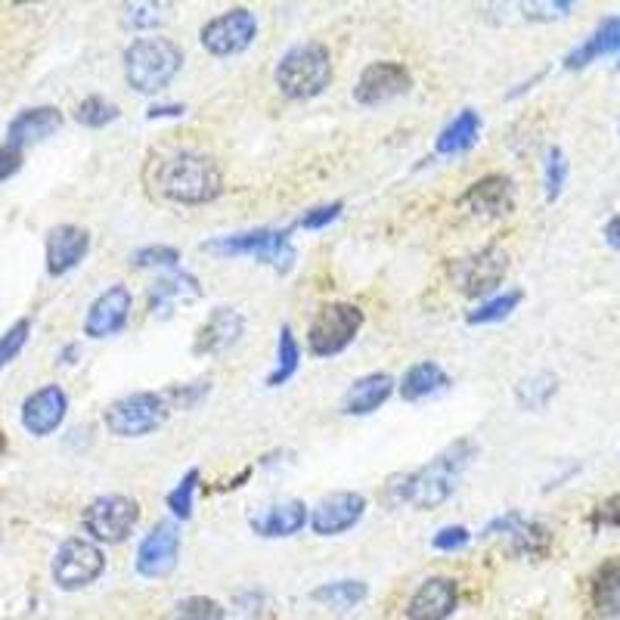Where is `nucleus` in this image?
<instances>
[{"label":"nucleus","instance_id":"1","mask_svg":"<svg viewBox=\"0 0 620 620\" xmlns=\"http://www.w3.org/2000/svg\"><path fill=\"white\" fill-rule=\"evenodd\" d=\"M478 447L460 438L453 441L447 450H441L429 465H422L419 472H407V475H395L385 484V502L388 506H403L413 502L419 509H434L447 500L456 487V478L463 475V468L475 460Z\"/></svg>","mask_w":620,"mask_h":620},{"label":"nucleus","instance_id":"2","mask_svg":"<svg viewBox=\"0 0 620 620\" xmlns=\"http://www.w3.org/2000/svg\"><path fill=\"white\" fill-rule=\"evenodd\" d=\"M155 190L165 199L180 202V206H202L218 199L224 190V174L214 158L192 150L168 155L155 168Z\"/></svg>","mask_w":620,"mask_h":620},{"label":"nucleus","instance_id":"3","mask_svg":"<svg viewBox=\"0 0 620 620\" xmlns=\"http://www.w3.org/2000/svg\"><path fill=\"white\" fill-rule=\"evenodd\" d=\"M184 66V53L171 37H140L124 51L128 85L140 93H158L171 85Z\"/></svg>","mask_w":620,"mask_h":620},{"label":"nucleus","instance_id":"4","mask_svg":"<svg viewBox=\"0 0 620 620\" xmlns=\"http://www.w3.org/2000/svg\"><path fill=\"white\" fill-rule=\"evenodd\" d=\"M274 78L289 100L320 97L332 81V56L323 44H298L279 59Z\"/></svg>","mask_w":620,"mask_h":620},{"label":"nucleus","instance_id":"5","mask_svg":"<svg viewBox=\"0 0 620 620\" xmlns=\"http://www.w3.org/2000/svg\"><path fill=\"white\" fill-rule=\"evenodd\" d=\"M206 252L218 255V258H255L270 264L274 270L286 274L292 270L295 264V248L289 240V230H245V233H233V236H221L202 245Z\"/></svg>","mask_w":620,"mask_h":620},{"label":"nucleus","instance_id":"6","mask_svg":"<svg viewBox=\"0 0 620 620\" xmlns=\"http://www.w3.org/2000/svg\"><path fill=\"white\" fill-rule=\"evenodd\" d=\"M171 416V403L165 395L155 391H134L119 397L106 407L103 422L115 438H143L158 431Z\"/></svg>","mask_w":620,"mask_h":620},{"label":"nucleus","instance_id":"7","mask_svg":"<svg viewBox=\"0 0 620 620\" xmlns=\"http://www.w3.org/2000/svg\"><path fill=\"white\" fill-rule=\"evenodd\" d=\"M363 326V310L347 301H332L317 310L308 329V351L313 357H335L342 354Z\"/></svg>","mask_w":620,"mask_h":620},{"label":"nucleus","instance_id":"8","mask_svg":"<svg viewBox=\"0 0 620 620\" xmlns=\"http://www.w3.org/2000/svg\"><path fill=\"white\" fill-rule=\"evenodd\" d=\"M81 521H85L87 534L97 543H124L137 528L140 506L137 500H131L124 494H106V497L87 502Z\"/></svg>","mask_w":620,"mask_h":620},{"label":"nucleus","instance_id":"9","mask_svg":"<svg viewBox=\"0 0 620 620\" xmlns=\"http://www.w3.org/2000/svg\"><path fill=\"white\" fill-rule=\"evenodd\" d=\"M106 571L103 550L85 540V536H71L66 540L56 555H53V580L59 589H85Z\"/></svg>","mask_w":620,"mask_h":620},{"label":"nucleus","instance_id":"10","mask_svg":"<svg viewBox=\"0 0 620 620\" xmlns=\"http://www.w3.org/2000/svg\"><path fill=\"white\" fill-rule=\"evenodd\" d=\"M258 35V19L252 10L236 7V10H226L221 16L208 19L202 25V47L214 56H233L252 47V41Z\"/></svg>","mask_w":620,"mask_h":620},{"label":"nucleus","instance_id":"11","mask_svg":"<svg viewBox=\"0 0 620 620\" xmlns=\"http://www.w3.org/2000/svg\"><path fill=\"white\" fill-rule=\"evenodd\" d=\"M410 87H413V75L403 63L381 59L363 69L361 81L354 87V100L361 106H381L395 97H403Z\"/></svg>","mask_w":620,"mask_h":620},{"label":"nucleus","instance_id":"12","mask_svg":"<svg viewBox=\"0 0 620 620\" xmlns=\"http://www.w3.org/2000/svg\"><path fill=\"white\" fill-rule=\"evenodd\" d=\"M366 512V497L354 494V490H339V494H329L323 500L313 506L310 512V528L313 534L320 536H339L351 531Z\"/></svg>","mask_w":620,"mask_h":620},{"label":"nucleus","instance_id":"13","mask_svg":"<svg viewBox=\"0 0 620 620\" xmlns=\"http://www.w3.org/2000/svg\"><path fill=\"white\" fill-rule=\"evenodd\" d=\"M177 552H180V531L174 528L171 521H162L140 543L137 571L150 580L168 577L177 568Z\"/></svg>","mask_w":620,"mask_h":620},{"label":"nucleus","instance_id":"14","mask_svg":"<svg viewBox=\"0 0 620 620\" xmlns=\"http://www.w3.org/2000/svg\"><path fill=\"white\" fill-rule=\"evenodd\" d=\"M131 305H134V298H131V289L128 286H109L93 305L87 310L85 317V335L90 339H109V335H115L121 329L128 326V320H131Z\"/></svg>","mask_w":620,"mask_h":620},{"label":"nucleus","instance_id":"15","mask_svg":"<svg viewBox=\"0 0 620 620\" xmlns=\"http://www.w3.org/2000/svg\"><path fill=\"white\" fill-rule=\"evenodd\" d=\"M66 410H69V397L59 385H44L37 388L35 395L25 397L22 403V425L29 434L35 438H47L51 431H56L66 419Z\"/></svg>","mask_w":620,"mask_h":620},{"label":"nucleus","instance_id":"16","mask_svg":"<svg viewBox=\"0 0 620 620\" xmlns=\"http://www.w3.org/2000/svg\"><path fill=\"white\" fill-rule=\"evenodd\" d=\"M245 332V320L236 308H214L211 317L199 326L196 332V342H192V354L199 357H214V354H224L230 347L236 345Z\"/></svg>","mask_w":620,"mask_h":620},{"label":"nucleus","instance_id":"17","mask_svg":"<svg viewBox=\"0 0 620 620\" xmlns=\"http://www.w3.org/2000/svg\"><path fill=\"white\" fill-rule=\"evenodd\" d=\"M463 206L481 218H506L516 208V187L506 174H487L478 184L468 187Z\"/></svg>","mask_w":620,"mask_h":620},{"label":"nucleus","instance_id":"18","mask_svg":"<svg viewBox=\"0 0 620 620\" xmlns=\"http://www.w3.org/2000/svg\"><path fill=\"white\" fill-rule=\"evenodd\" d=\"M90 248V233L85 226L59 224L47 233V274L63 276L85 261Z\"/></svg>","mask_w":620,"mask_h":620},{"label":"nucleus","instance_id":"19","mask_svg":"<svg viewBox=\"0 0 620 620\" xmlns=\"http://www.w3.org/2000/svg\"><path fill=\"white\" fill-rule=\"evenodd\" d=\"M456 584L450 577H431L413 593L407 605V620H447L456 611Z\"/></svg>","mask_w":620,"mask_h":620},{"label":"nucleus","instance_id":"20","mask_svg":"<svg viewBox=\"0 0 620 620\" xmlns=\"http://www.w3.org/2000/svg\"><path fill=\"white\" fill-rule=\"evenodd\" d=\"M59 128H63V112L56 106H35V109L19 112L16 119L10 121L7 143L16 146V150H25V146H35L41 140L56 134Z\"/></svg>","mask_w":620,"mask_h":620},{"label":"nucleus","instance_id":"21","mask_svg":"<svg viewBox=\"0 0 620 620\" xmlns=\"http://www.w3.org/2000/svg\"><path fill=\"white\" fill-rule=\"evenodd\" d=\"M506 252L497 245H487L475 258H468L460 270V283H463L465 295H487L494 292L506 276Z\"/></svg>","mask_w":620,"mask_h":620},{"label":"nucleus","instance_id":"22","mask_svg":"<svg viewBox=\"0 0 620 620\" xmlns=\"http://www.w3.org/2000/svg\"><path fill=\"white\" fill-rule=\"evenodd\" d=\"M308 524V506L301 500H283L267 506L261 516L252 518V531L267 540L276 536H292Z\"/></svg>","mask_w":620,"mask_h":620},{"label":"nucleus","instance_id":"23","mask_svg":"<svg viewBox=\"0 0 620 620\" xmlns=\"http://www.w3.org/2000/svg\"><path fill=\"white\" fill-rule=\"evenodd\" d=\"M395 391V379L388 373H369L361 376L342 397V413L347 416H369L379 410L381 403Z\"/></svg>","mask_w":620,"mask_h":620},{"label":"nucleus","instance_id":"24","mask_svg":"<svg viewBox=\"0 0 620 620\" xmlns=\"http://www.w3.org/2000/svg\"><path fill=\"white\" fill-rule=\"evenodd\" d=\"M615 51H620V16H608L596 25V32L586 37L580 47H574L565 56V69H586L599 56H608Z\"/></svg>","mask_w":620,"mask_h":620},{"label":"nucleus","instance_id":"25","mask_svg":"<svg viewBox=\"0 0 620 620\" xmlns=\"http://www.w3.org/2000/svg\"><path fill=\"white\" fill-rule=\"evenodd\" d=\"M202 295V286L192 274H174L158 279L153 289H150V310L158 317H168L177 305L184 301H196Z\"/></svg>","mask_w":620,"mask_h":620},{"label":"nucleus","instance_id":"26","mask_svg":"<svg viewBox=\"0 0 620 620\" xmlns=\"http://www.w3.org/2000/svg\"><path fill=\"white\" fill-rule=\"evenodd\" d=\"M447 385H450L447 373H444L438 363L422 361L407 369V376L400 381V397L410 400V403H416V400H425V397L444 391Z\"/></svg>","mask_w":620,"mask_h":620},{"label":"nucleus","instance_id":"27","mask_svg":"<svg viewBox=\"0 0 620 620\" xmlns=\"http://www.w3.org/2000/svg\"><path fill=\"white\" fill-rule=\"evenodd\" d=\"M478 134H481V119H478V112H475V109H463V112L438 134V143H434V146H438V153L441 155H460L478 143Z\"/></svg>","mask_w":620,"mask_h":620},{"label":"nucleus","instance_id":"28","mask_svg":"<svg viewBox=\"0 0 620 620\" xmlns=\"http://www.w3.org/2000/svg\"><path fill=\"white\" fill-rule=\"evenodd\" d=\"M593 608L602 618L620 615V562H605L593 577Z\"/></svg>","mask_w":620,"mask_h":620},{"label":"nucleus","instance_id":"29","mask_svg":"<svg viewBox=\"0 0 620 620\" xmlns=\"http://www.w3.org/2000/svg\"><path fill=\"white\" fill-rule=\"evenodd\" d=\"M298 366H301V347L295 342L292 329L283 326L279 329V342H276V369L267 376V385L270 388L286 385L298 373Z\"/></svg>","mask_w":620,"mask_h":620},{"label":"nucleus","instance_id":"30","mask_svg":"<svg viewBox=\"0 0 620 620\" xmlns=\"http://www.w3.org/2000/svg\"><path fill=\"white\" fill-rule=\"evenodd\" d=\"M521 298H524V292L521 289H509V292L497 295V298H490V301H484V305H478L475 310H468V323L472 326H487V323H500V320H506L512 310L521 305Z\"/></svg>","mask_w":620,"mask_h":620},{"label":"nucleus","instance_id":"31","mask_svg":"<svg viewBox=\"0 0 620 620\" xmlns=\"http://www.w3.org/2000/svg\"><path fill=\"white\" fill-rule=\"evenodd\" d=\"M317 602L329 605V608H354L366 599V584L363 580H335V584H323L313 589Z\"/></svg>","mask_w":620,"mask_h":620},{"label":"nucleus","instance_id":"32","mask_svg":"<svg viewBox=\"0 0 620 620\" xmlns=\"http://www.w3.org/2000/svg\"><path fill=\"white\" fill-rule=\"evenodd\" d=\"M550 528L540 524V521H531V518H524L516 531H512V550H516L518 555H543V552L550 550Z\"/></svg>","mask_w":620,"mask_h":620},{"label":"nucleus","instance_id":"33","mask_svg":"<svg viewBox=\"0 0 620 620\" xmlns=\"http://www.w3.org/2000/svg\"><path fill=\"white\" fill-rule=\"evenodd\" d=\"M555 376L550 373H540V376H531V379H524L518 385V403L521 407H528V410H540V407H546L550 403V397L555 395Z\"/></svg>","mask_w":620,"mask_h":620},{"label":"nucleus","instance_id":"34","mask_svg":"<svg viewBox=\"0 0 620 620\" xmlns=\"http://www.w3.org/2000/svg\"><path fill=\"white\" fill-rule=\"evenodd\" d=\"M75 119H78V124H85V128H106V124H112V121L119 119V106L109 103L103 97H87L75 109Z\"/></svg>","mask_w":620,"mask_h":620},{"label":"nucleus","instance_id":"35","mask_svg":"<svg viewBox=\"0 0 620 620\" xmlns=\"http://www.w3.org/2000/svg\"><path fill=\"white\" fill-rule=\"evenodd\" d=\"M565 180H568V158L558 146H552V150H546V165H543V187H546L550 202H555L562 196Z\"/></svg>","mask_w":620,"mask_h":620},{"label":"nucleus","instance_id":"36","mask_svg":"<svg viewBox=\"0 0 620 620\" xmlns=\"http://www.w3.org/2000/svg\"><path fill=\"white\" fill-rule=\"evenodd\" d=\"M196 487H199V468H190V472L177 481V487H174L171 494H168V509H171L180 521H187V518L192 516V497H196Z\"/></svg>","mask_w":620,"mask_h":620},{"label":"nucleus","instance_id":"37","mask_svg":"<svg viewBox=\"0 0 620 620\" xmlns=\"http://www.w3.org/2000/svg\"><path fill=\"white\" fill-rule=\"evenodd\" d=\"M174 620H224V608L208 596H190V599L177 602Z\"/></svg>","mask_w":620,"mask_h":620},{"label":"nucleus","instance_id":"38","mask_svg":"<svg viewBox=\"0 0 620 620\" xmlns=\"http://www.w3.org/2000/svg\"><path fill=\"white\" fill-rule=\"evenodd\" d=\"M29 332H32V320H16L13 326L0 335V369L7 363H13L19 357V351L29 342Z\"/></svg>","mask_w":620,"mask_h":620},{"label":"nucleus","instance_id":"39","mask_svg":"<svg viewBox=\"0 0 620 620\" xmlns=\"http://www.w3.org/2000/svg\"><path fill=\"white\" fill-rule=\"evenodd\" d=\"M165 10H168L165 3H131V7H124V22L131 29H155L168 19Z\"/></svg>","mask_w":620,"mask_h":620},{"label":"nucleus","instance_id":"40","mask_svg":"<svg viewBox=\"0 0 620 620\" xmlns=\"http://www.w3.org/2000/svg\"><path fill=\"white\" fill-rule=\"evenodd\" d=\"M134 267H174L180 261V252L171 245H146L134 252Z\"/></svg>","mask_w":620,"mask_h":620},{"label":"nucleus","instance_id":"41","mask_svg":"<svg viewBox=\"0 0 620 620\" xmlns=\"http://www.w3.org/2000/svg\"><path fill=\"white\" fill-rule=\"evenodd\" d=\"M162 395L168 397V403L171 407H180V410H190V407H196L202 397L208 395V381H196V385H174V388H168V391H162Z\"/></svg>","mask_w":620,"mask_h":620},{"label":"nucleus","instance_id":"42","mask_svg":"<svg viewBox=\"0 0 620 620\" xmlns=\"http://www.w3.org/2000/svg\"><path fill=\"white\" fill-rule=\"evenodd\" d=\"M342 202H329V206H320V208H310V211H305L301 218H298V224L301 230H323V226H329L339 214H342Z\"/></svg>","mask_w":620,"mask_h":620},{"label":"nucleus","instance_id":"43","mask_svg":"<svg viewBox=\"0 0 620 620\" xmlns=\"http://www.w3.org/2000/svg\"><path fill=\"white\" fill-rule=\"evenodd\" d=\"M468 540H472L468 528H463V524H450V528H441V531L434 534L431 546L441 552H453V550H463Z\"/></svg>","mask_w":620,"mask_h":620},{"label":"nucleus","instance_id":"44","mask_svg":"<svg viewBox=\"0 0 620 620\" xmlns=\"http://www.w3.org/2000/svg\"><path fill=\"white\" fill-rule=\"evenodd\" d=\"M593 524L596 528H620V494H615L611 500H605L596 516H593Z\"/></svg>","mask_w":620,"mask_h":620},{"label":"nucleus","instance_id":"45","mask_svg":"<svg viewBox=\"0 0 620 620\" xmlns=\"http://www.w3.org/2000/svg\"><path fill=\"white\" fill-rule=\"evenodd\" d=\"M19 168H22V150L10 146V143H3V146H0V184L10 180Z\"/></svg>","mask_w":620,"mask_h":620},{"label":"nucleus","instance_id":"46","mask_svg":"<svg viewBox=\"0 0 620 620\" xmlns=\"http://www.w3.org/2000/svg\"><path fill=\"white\" fill-rule=\"evenodd\" d=\"M150 119H180L184 115V106L177 103H162V106H150V112H146Z\"/></svg>","mask_w":620,"mask_h":620},{"label":"nucleus","instance_id":"47","mask_svg":"<svg viewBox=\"0 0 620 620\" xmlns=\"http://www.w3.org/2000/svg\"><path fill=\"white\" fill-rule=\"evenodd\" d=\"M605 242H608L615 252H620V214H615V218L605 224Z\"/></svg>","mask_w":620,"mask_h":620},{"label":"nucleus","instance_id":"48","mask_svg":"<svg viewBox=\"0 0 620 620\" xmlns=\"http://www.w3.org/2000/svg\"><path fill=\"white\" fill-rule=\"evenodd\" d=\"M3 450H7V434L0 431V453H3Z\"/></svg>","mask_w":620,"mask_h":620}]
</instances>
